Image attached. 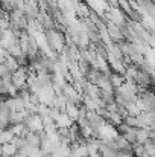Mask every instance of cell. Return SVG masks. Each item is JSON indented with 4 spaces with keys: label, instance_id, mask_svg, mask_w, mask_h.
<instances>
[{
    "label": "cell",
    "instance_id": "obj_3",
    "mask_svg": "<svg viewBox=\"0 0 155 157\" xmlns=\"http://www.w3.org/2000/svg\"><path fill=\"white\" fill-rule=\"evenodd\" d=\"M14 137H15V134H14V131L8 127V128H3L2 130V144H8V142H12L14 140Z\"/></svg>",
    "mask_w": 155,
    "mask_h": 157
},
{
    "label": "cell",
    "instance_id": "obj_4",
    "mask_svg": "<svg viewBox=\"0 0 155 157\" xmlns=\"http://www.w3.org/2000/svg\"><path fill=\"white\" fill-rule=\"evenodd\" d=\"M109 76H111V84H113L114 90L123 86V78L120 75H109Z\"/></svg>",
    "mask_w": 155,
    "mask_h": 157
},
{
    "label": "cell",
    "instance_id": "obj_2",
    "mask_svg": "<svg viewBox=\"0 0 155 157\" xmlns=\"http://www.w3.org/2000/svg\"><path fill=\"white\" fill-rule=\"evenodd\" d=\"M18 153V147L14 142L2 144V157H12Z\"/></svg>",
    "mask_w": 155,
    "mask_h": 157
},
{
    "label": "cell",
    "instance_id": "obj_1",
    "mask_svg": "<svg viewBox=\"0 0 155 157\" xmlns=\"http://www.w3.org/2000/svg\"><path fill=\"white\" fill-rule=\"evenodd\" d=\"M152 137V130L151 128H137V144L145 145L148 140Z\"/></svg>",
    "mask_w": 155,
    "mask_h": 157
}]
</instances>
